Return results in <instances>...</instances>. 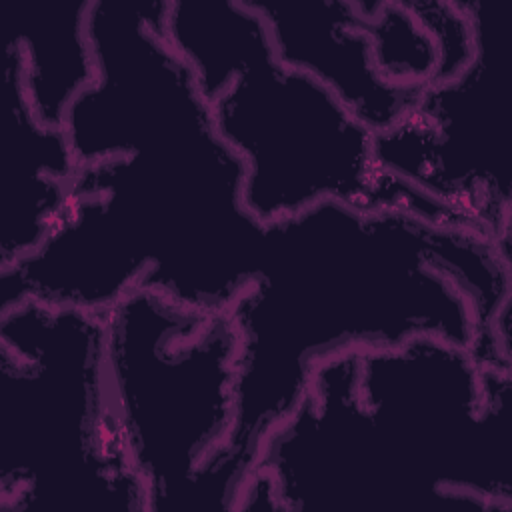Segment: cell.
Listing matches in <instances>:
<instances>
[{
    "instance_id": "cell-1",
    "label": "cell",
    "mask_w": 512,
    "mask_h": 512,
    "mask_svg": "<svg viewBox=\"0 0 512 512\" xmlns=\"http://www.w3.org/2000/svg\"><path fill=\"white\" fill-rule=\"evenodd\" d=\"M224 312L238 336L236 420L192 510L236 512L262 440L330 356L436 336L512 364V246L410 210L322 200L266 222L258 270Z\"/></svg>"
},
{
    "instance_id": "cell-2",
    "label": "cell",
    "mask_w": 512,
    "mask_h": 512,
    "mask_svg": "<svg viewBox=\"0 0 512 512\" xmlns=\"http://www.w3.org/2000/svg\"><path fill=\"white\" fill-rule=\"evenodd\" d=\"M62 128L78 170L52 230L68 278L110 306L138 286L224 312L258 270L266 224L196 76L156 24L94 46V80Z\"/></svg>"
},
{
    "instance_id": "cell-3",
    "label": "cell",
    "mask_w": 512,
    "mask_h": 512,
    "mask_svg": "<svg viewBox=\"0 0 512 512\" xmlns=\"http://www.w3.org/2000/svg\"><path fill=\"white\" fill-rule=\"evenodd\" d=\"M512 366L436 336L314 366L256 468L278 512H510Z\"/></svg>"
},
{
    "instance_id": "cell-4",
    "label": "cell",
    "mask_w": 512,
    "mask_h": 512,
    "mask_svg": "<svg viewBox=\"0 0 512 512\" xmlns=\"http://www.w3.org/2000/svg\"><path fill=\"white\" fill-rule=\"evenodd\" d=\"M164 24L244 164V204L260 222L340 200L464 226L378 166L374 132L324 82L278 58L252 0H168Z\"/></svg>"
},
{
    "instance_id": "cell-5",
    "label": "cell",
    "mask_w": 512,
    "mask_h": 512,
    "mask_svg": "<svg viewBox=\"0 0 512 512\" xmlns=\"http://www.w3.org/2000/svg\"><path fill=\"white\" fill-rule=\"evenodd\" d=\"M0 510L146 512L110 398L102 314L0 308Z\"/></svg>"
},
{
    "instance_id": "cell-6",
    "label": "cell",
    "mask_w": 512,
    "mask_h": 512,
    "mask_svg": "<svg viewBox=\"0 0 512 512\" xmlns=\"http://www.w3.org/2000/svg\"><path fill=\"white\" fill-rule=\"evenodd\" d=\"M108 388L146 512L192 510L236 420L238 336L220 310L138 286L102 312Z\"/></svg>"
},
{
    "instance_id": "cell-7",
    "label": "cell",
    "mask_w": 512,
    "mask_h": 512,
    "mask_svg": "<svg viewBox=\"0 0 512 512\" xmlns=\"http://www.w3.org/2000/svg\"><path fill=\"white\" fill-rule=\"evenodd\" d=\"M474 52L464 68L420 88L412 108L374 134L378 166L464 226L512 246V176L504 90L488 8L466 2Z\"/></svg>"
},
{
    "instance_id": "cell-8",
    "label": "cell",
    "mask_w": 512,
    "mask_h": 512,
    "mask_svg": "<svg viewBox=\"0 0 512 512\" xmlns=\"http://www.w3.org/2000/svg\"><path fill=\"white\" fill-rule=\"evenodd\" d=\"M76 170L64 128L34 110L22 52L8 40L0 66V268L44 242L66 206Z\"/></svg>"
},
{
    "instance_id": "cell-9",
    "label": "cell",
    "mask_w": 512,
    "mask_h": 512,
    "mask_svg": "<svg viewBox=\"0 0 512 512\" xmlns=\"http://www.w3.org/2000/svg\"><path fill=\"white\" fill-rule=\"evenodd\" d=\"M284 64L324 82L376 134L394 126L420 90L388 82L374 60L358 0H252Z\"/></svg>"
},
{
    "instance_id": "cell-10",
    "label": "cell",
    "mask_w": 512,
    "mask_h": 512,
    "mask_svg": "<svg viewBox=\"0 0 512 512\" xmlns=\"http://www.w3.org/2000/svg\"><path fill=\"white\" fill-rule=\"evenodd\" d=\"M88 6L90 0H82L20 16L10 36L24 58L34 110L48 124L62 126L70 102L94 80Z\"/></svg>"
}]
</instances>
